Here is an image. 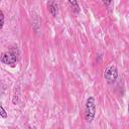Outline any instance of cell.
<instances>
[{
  "label": "cell",
  "mask_w": 129,
  "mask_h": 129,
  "mask_svg": "<svg viewBox=\"0 0 129 129\" xmlns=\"http://www.w3.org/2000/svg\"><path fill=\"white\" fill-rule=\"evenodd\" d=\"M20 55V51L17 46H11L7 51L1 54V62L3 64L9 66L10 68H15Z\"/></svg>",
  "instance_id": "6da1fadb"
},
{
  "label": "cell",
  "mask_w": 129,
  "mask_h": 129,
  "mask_svg": "<svg viewBox=\"0 0 129 129\" xmlns=\"http://www.w3.org/2000/svg\"><path fill=\"white\" fill-rule=\"evenodd\" d=\"M85 120L88 123L93 122V120L95 119L96 116V100L94 97H89L86 101V105H85Z\"/></svg>",
  "instance_id": "7a4b0ae2"
},
{
  "label": "cell",
  "mask_w": 129,
  "mask_h": 129,
  "mask_svg": "<svg viewBox=\"0 0 129 129\" xmlns=\"http://www.w3.org/2000/svg\"><path fill=\"white\" fill-rule=\"evenodd\" d=\"M118 69L115 63L109 64L104 71V78L108 84H114L118 79Z\"/></svg>",
  "instance_id": "3957f363"
},
{
  "label": "cell",
  "mask_w": 129,
  "mask_h": 129,
  "mask_svg": "<svg viewBox=\"0 0 129 129\" xmlns=\"http://www.w3.org/2000/svg\"><path fill=\"white\" fill-rule=\"evenodd\" d=\"M47 9L49 11V13L55 17L57 15V12H58V6H57V3L54 1V0H49L47 2Z\"/></svg>",
  "instance_id": "277c9868"
},
{
  "label": "cell",
  "mask_w": 129,
  "mask_h": 129,
  "mask_svg": "<svg viewBox=\"0 0 129 129\" xmlns=\"http://www.w3.org/2000/svg\"><path fill=\"white\" fill-rule=\"evenodd\" d=\"M68 1L71 4V6L75 9L76 12H79L80 11V6H79V3H78V0H68Z\"/></svg>",
  "instance_id": "5b68a950"
},
{
  "label": "cell",
  "mask_w": 129,
  "mask_h": 129,
  "mask_svg": "<svg viewBox=\"0 0 129 129\" xmlns=\"http://www.w3.org/2000/svg\"><path fill=\"white\" fill-rule=\"evenodd\" d=\"M15 93H14V96H13V98H12V103L14 104V105H16L17 103H18V100H19V96H20V89L18 90V92H17V94H16V91H14Z\"/></svg>",
  "instance_id": "8992f818"
},
{
  "label": "cell",
  "mask_w": 129,
  "mask_h": 129,
  "mask_svg": "<svg viewBox=\"0 0 129 129\" xmlns=\"http://www.w3.org/2000/svg\"><path fill=\"white\" fill-rule=\"evenodd\" d=\"M0 116L2 117V118H7V112L5 111V109H4V107L3 106H0Z\"/></svg>",
  "instance_id": "52a82bcc"
},
{
  "label": "cell",
  "mask_w": 129,
  "mask_h": 129,
  "mask_svg": "<svg viewBox=\"0 0 129 129\" xmlns=\"http://www.w3.org/2000/svg\"><path fill=\"white\" fill-rule=\"evenodd\" d=\"M0 14H1V24H0V29H2L3 26H4V23H5V16H4V12H3L2 10H1Z\"/></svg>",
  "instance_id": "ba28073f"
},
{
  "label": "cell",
  "mask_w": 129,
  "mask_h": 129,
  "mask_svg": "<svg viewBox=\"0 0 129 129\" xmlns=\"http://www.w3.org/2000/svg\"><path fill=\"white\" fill-rule=\"evenodd\" d=\"M102 2H103L106 6H109V5L112 3V0H102Z\"/></svg>",
  "instance_id": "9c48e42d"
},
{
  "label": "cell",
  "mask_w": 129,
  "mask_h": 129,
  "mask_svg": "<svg viewBox=\"0 0 129 129\" xmlns=\"http://www.w3.org/2000/svg\"><path fill=\"white\" fill-rule=\"evenodd\" d=\"M128 113H129V102H128Z\"/></svg>",
  "instance_id": "30bf717a"
}]
</instances>
